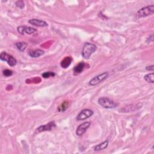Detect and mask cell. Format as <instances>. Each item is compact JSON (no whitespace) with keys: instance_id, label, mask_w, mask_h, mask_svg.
<instances>
[{"instance_id":"7a4b0ae2","label":"cell","mask_w":154,"mask_h":154,"mask_svg":"<svg viewBox=\"0 0 154 154\" xmlns=\"http://www.w3.org/2000/svg\"><path fill=\"white\" fill-rule=\"evenodd\" d=\"M154 14V6H148L140 9L136 14V18L141 19L151 16Z\"/></svg>"},{"instance_id":"ac0fdd59","label":"cell","mask_w":154,"mask_h":154,"mask_svg":"<svg viewBox=\"0 0 154 154\" xmlns=\"http://www.w3.org/2000/svg\"><path fill=\"white\" fill-rule=\"evenodd\" d=\"M42 77L44 78H48L50 77H54L56 76V73L53 72H46L42 73Z\"/></svg>"},{"instance_id":"ffe728a7","label":"cell","mask_w":154,"mask_h":154,"mask_svg":"<svg viewBox=\"0 0 154 154\" xmlns=\"http://www.w3.org/2000/svg\"><path fill=\"white\" fill-rule=\"evenodd\" d=\"M16 6L18 8L22 9L25 7V4H24V2L23 1H18L16 2Z\"/></svg>"},{"instance_id":"ba28073f","label":"cell","mask_w":154,"mask_h":154,"mask_svg":"<svg viewBox=\"0 0 154 154\" xmlns=\"http://www.w3.org/2000/svg\"><path fill=\"white\" fill-rule=\"evenodd\" d=\"M17 31L19 34L22 35H24V34H31L37 31V30L34 28L27 26H19L17 28Z\"/></svg>"},{"instance_id":"d6986e66","label":"cell","mask_w":154,"mask_h":154,"mask_svg":"<svg viewBox=\"0 0 154 154\" xmlns=\"http://www.w3.org/2000/svg\"><path fill=\"white\" fill-rule=\"evenodd\" d=\"M3 73L4 76H5L6 77H9V76H11L13 75V73H14V72H13V71L11 70L6 69V70L3 71Z\"/></svg>"},{"instance_id":"9a60e30c","label":"cell","mask_w":154,"mask_h":154,"mask_svg":"<svg viewBox=\"0 0 154 154\" xmlns=\"http://www.w3.org/2000/svg\"><path fill=\"white\" fill-rule=\"evenodd\" d=\"M28 46L27 43L24 42H20L16 43V46L18 48V49L21 52H23L25 49H26L27 47Z\"/></svg>"},{"instance_id":"9c48e42d","label":"cell","mask_w":154,"mask_h":154,"mask_svg":"<svg viewBox=\"0 0 154 154\" xmlns=\"http://www.w3.org/2000/svg\"><path fill=\"white\" fill-rule=\"evenodd\" d=\"M56 125L54 122H51L44 125H41L36 130L37 133H41L43 131H51L54 127H56Z\"/></svg>"},{"instance_id":"8fae6325","label":"cell","mask_w":154,"mask_h":154,"mask_svg":"<svg viewBox=\"0 0 154 154\" xmlns=\"http://www.w3.org/2000/svg\"><path fill=\"white\" fill-rule=\"evenodd\" d=\"M86 64L84 62H80L78 65H76L73 68V73L76 75L82 73L85 68Z\"/></svg>"},{"instance_id":"6da1fadb","label":"cell","mask_w":154,"mask_h":154,"mask_svg":"<svg viewBox=\"0 0 154 154\" xmlns=\"http://www.w3.org/2000/svg\"><path fill=\"white\" fill-rule=\"evenodd\" d=\"M96 49H97L96 46L93 43H88V42L84 43L81 52L83 57L85 59H88L95 52Z\"/></svg>"},{"instance_id":"52a82bcc","label":"cell","mask_w":154,"mask_h":154,"mask_svg":"<svg viewBox=\"0 0 154 154\" xmlns=\"http://www.w3.org/2000/svg\"><path fill=\"white\" fill-rule=\"evenodd\" d=\"M91 125V123L89 122H86L81 123L78 126V128H77V129L76 130V134L78 136L83 135L88 130V128L90 127Z\"/></svg>"},{"instance_id":"8992f818","label":"cell","mask_w":154,"mask_h":154,"mask_svg":"<svg viewBox=\"0 0 154 154\" xmlns=\"http://www.w3.org/2000/svg\"><path fill=\"white\" fill-rule=\"evenodd\" d=\"M94 113L92 110L90 109H84L81 111L77 115V116L76 118V119L78 121L81 120H84L86 119H87L92 117Z\"/></svg>"},{"instance_id":"5b68a950","label":"cell","mask_w":154,"mask_h":154,"mask_svg":"<svg viewBox=\"0 0 154 154\" xmlns=\"http://www.w3.org/2000/svg\"><path fill=\"white\" fill-rule=\"evenodd\" d=\"M0 59L3 61L7 62L8 65L11 67L15 66L17 63V60L15 58H14L11 55H9L8 53L6 52H2L1 53V55H0Z\"/></svg>"},{"instance_id":"277c9868","label":"cell","mask_w":154,"mask_h":154,"mask_svg":"<svg viewBox=\"0 0 154 154\" xmlns=\"http://www.w3.org/2000/svg\"><path fill=\"white\" fill-rule=\"evenodd\" d=\"M108 76V73L107 72H105L102 73L95 77L92 79H91L90 80L88 84L90 86H96L98 84H99V83H102V81H104V80H106L107 77Z\"/></svg>"},{"instance_id":"7c38bea8","label":"cell","mask_w":154,"mask_h":154,"mask_svg":"<svg viewBox=\"0 0 154 154\" xmlns=\"http://www.w3.org/2000/svg\"><path fill=\"white\" fill-rule=\"evenodd\" d=\"M45 54L44 51L42 49L31 50L29 52V56L33 58H37L43 56Z\"/></svg>"},{"instance_id":"4fadbf2b","label":"cell","mask_w":154,"mask_h":154,"mask_svg":"<svg viewBox=\"0 0 154 154\" xmlns=\"http://www.w3.org/2000/svg\"><path fill=\"white\" fill-rule=\"evenodd\" d=\"M72 61V58L71 57H65L60 63L61 67L63 69H66L68 68L70 65Z\"/></svg>"},{"instance_id":"5bb4252c","label":"cell","mask_w":154,"mask_h":154,"mask_svg":"<svg viewBox=\"0 0 154 154\" xmlns=\"http://www.w3.org/2000/svg\"><path fill=\"white\" fill-rule=\"evenodd\" d=\"M108 146V141L106 140L104 142H102L99 145H97L94 147L95 151H100L104 149H106Z\"/></svg>"},{"instance_id":"44dd1931","label":"cell","mask_w":154,"mask_h":154,"mask_svg":"<svg viewBox=\"0 0 154 154\" xmlns=\"http://www.w3.org/2000/svg\"><path fill=\"white\" fill-rule=\"evenodd\" d=\"M146 69L148 71H153L154 70V66L151 65V66H148L146 67Z\"/></svg>"},{"instance_id":"2e32d148","label":"cell","mask_w":154,"mask_h":154,"mask_svg":"<svg viewBox=\"0 0 154 154\" xmlns=\"http://www.w3.org/2000/svg\"><path fill=\"white\" fill-rule=\"evenodd\" d=\"M144 79L146 82L149 83L153 84L154 83V73L152 72V73L146 74L144 76Z\"/></svg>"},{"instance_id":"30bf717a","label":"cell","mask_w":154,"mask_h":154,"mask_svg":"<svg viewBox=\"0 0 154 154\" xmlns=\"http://www.w3.org/2000/svg\"><path fill=\"white\" fill-rule=\"evenodd\" d=\"M29 23L34 25V26L38 27H46L48 26V24L46 22L38 19H30L29 21Z\"/></svg>"},{"instance_id":"e0dca14e","label":"cell","mask_w":154,"mask_h":154,"mask_svg":"<svg viewBox=\"0 0 154 154\" xmlns=\"http://www.w3.org/2000/svg\"><path fill=\"white\" fill-rule=\"evenodd\" d=\"M69 107V102L68 101H65L60 106L58 107L59 111H65Z\"/></svg>"},{"instance_id":"3957f363","label":"cell","mask_w":154,"mask_h":154,"mask_svg":"<svg viewBox=\"0 0 154 154\" xmlns=\"http://www.w3.org/2000/svg\"><path fill=\"white\" fill-rule=\"evenodd\" d=\"M98 104L102 107L107 109L114 108L118 107V104L116 103L113 100L107 98V97H101L98 99Z\"/></svg>"}]
</instances>
